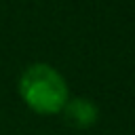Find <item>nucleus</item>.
Masks as SVG:
<instances>
[{
  "label": "nucleus",
  "mask_w": 135,
  "mask_h": 135,
  "mask_svg": "<svg viewBox=\"0 0 135 135\" xmlns=\"http://www.w3.org/2000/svg\"><path fill=\"white\" fill-rule=\"evenodd\" d=\"M17 91L21 101L32 112L42 116L61 114L65 101L70 99V89L65 78L49 63L27 65L19 76Z\"/></svg>",
  "instance_id": "f257e3e1"
},
{
  "label": "nucleus",
  "mask_w": 135,
  "mask_h": 135,
  "mask_svg": "<svg viewBox=\"0 0 135 135\" xmlns=\"http://www.w3.org/2000/svg\"><path fill=\"white\" fill-rule=\"evenodd\" d=\"M61 114L65 116V122L76 127V129H89L97 122L99 110L97 105L86 99V97H70L61 110Z\"/></svg>",
  "instance_id": "f03ea898"
}]
</instances>
